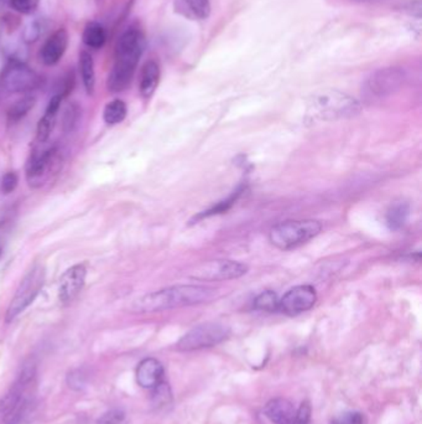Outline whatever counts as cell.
Instances as JSON below:
<instances>
[{
  "label": "cell",
  "instance_id": "obj_1",
  "mask_svg": "<svg viewBox=\"0 0 422 424\" xmlns=\"http://www.w3.org/2000/svg\"><path fill=\"white\" fill-rule=\"evenodd\" d=\"M145 46L147 41L140 29L130 27L123 32L116 43L114 64L107 81L108 90L113 93L127 90L132 84Z\"/></svg>",
  "mask_w": 422,
  "mask_h": 424
},
{
  "label": "cell",
  "instance_id": "obj_2",
  "mask_svg": "<svg viewBox=\"0 0 422 424\" xmlns=\"http://www.w3.org/2000/svg\"><path fill=\"white\" fill-rule=\"evenodd\" d=\"M217 291L205 286H175L149 293L132 303V310L139 313L163 312L174 307H190L211 302Z\"/></svg>",
  "mask_w": 422,
  "mask_h": 424
},
{
  "label": "cell",
  "instance_id": "obj_3",
  "mask_svg": "<svg viewBox=\"0 0 422 424\" xmlns=\"http://www.w3.org/2000/svg\"><path fill=\"white\" fill-rule=\"evenodd\" d=\"M359 112L355 98L332 88L317 91L307 102V113L313 121H337L354 117Z\"/></svg>",
  "mask_w": 422,
  "mask_h": 424
},
{
  "label": "cell",
  "instance_id": "obj_4",
  "mask_svg": "<svg viewBox=\"0 0 422 424\" xmlns=\"http://www.w3.org/2000/svg\"><path fill=\"white\" fill-rule=\"evenodd\" d=\"M321 231L322 225L316 220H290L275 225L270 230L269 239L276 249L287 251L307 244Z\"/></svg>",
  "mask_w": 422,
  "mask_h": 424
},
{
  "label": "cell",
  "instance_id": "obj_5",
  "mask_svg": "<svg viewBox=\"0 0 422 424\" xmlns=\"http://www.w3.org/2000/svg\"><path fill=\"white\" fill-rule=\"evenodd\" d=\"M64 164V154L57 145L37 148L27 164V181L34 189H40L57 175Z\"/></svg>",
  "mask_w": 422,
  "mask_h": 424
},
{
  "label": "cell",
  "instance_id": "obj_6",
  "mask_svg": "<svg viewBox=\"0 0 422 424\" xmlns=\"http://www.w3.org/2000/svg\"><path fill=\"white\" fill-rule=\"evenodd\" d=\"M43 284H45V267L37 263L27 272V276L24 277L22 283L18 286L15 296L11 299L6 310V322L14 320L22 312H25L40 294Z\"/></svg>",
  "mask_w": 422,
  "mask_h": 424
},
{
  "label": "cell",
  "instance_id": "obj_7",
  "mask_svg": "<svg viewBox=\"0 0 422 424\" xmlns=\"http://www.w3.org/2000/svg\"><path fill=\"white\" fill-rule=\"evenodd\" d=\"M43 79L25 62L9 61L0 72V90L8 93H27L41 86Z\"/></svg>",
  "mask_w": 422,
  "mask_h": 424
},
{
  "label": "cell",
  "instance_id": "obj_8",
  "mask_svg": "<svg viewBox=\"0 0 422 424\" xmlns=\"http://www.w3.org/2000/svg\"><path fill=\"white\" fill-rule=\"evenodd\" d=\"M231 329L221 323L200 324L179 339L177 349L193 351L212 347L228 339Z\"/></svg>",
  "mask_w": 422,
  "mask_h": 424
},
{
  "label": "cell",
  "instance_id": "obj_9",
  "mask_svg": "<svg viewBox=\"0 0 422 424\" xmlns=\"http://www.w3.org/2000/svg\"><path fill=\"white\" fill-rule=\"evenodd\" d=\"M405 82V72L397 67L380 69L370 76L363 87L365 100L375 101L395 93Z\"/></svg>",
  "mask_w": 422,
  "mask_h": 424
},
{
  "label": "cell",
  "instance_id": "obj_10",
  "mask_svg": "<svg viewBox=\"0 0 422 424\" xmlns=\"http://www.w3.org/2000/svg\"><path fill=\"white\" fill-rule=\"evenodd\" d=\"M247 272L248 267L237 260H210L196 267L191 278L205 281H229L244 276Z\"/></svg>",
  "mask_w": 422,
  "mask_h": 424
},
{
  "label": "cell",
  "instance_id": "obj_11",
  "mask_svg": "<svg viewBox=\"0 0 422 424\" xmlns=\"http://www.w3.org/2000/svg\"><path fill=\"white\" fill-rule=\"evenodd\" d=\"M317 302L316 289L312 286H297L291 288L281 298L279 307L281 312L294 317L310 310Z\"/></svg>",
  "mask_w": 422,
  "mask_h": 424
},
{
  "label": "cell",
  "instance_id": "obj_12",
  "mask_svg": "<svg viewBox=\"0 0 422 424\" xmlns=\"http://www.w3.org/2000/svg\"><path fill=\"white\" fill-rule=\"evenodd\" d=\"M87 270L83 265H72L64 272L58 283V298L60 300L67 304L79 297L86 284Z\"/></svg>",
  "mask_w": 422,
  "mask_h": 424
},
{
  "label": "cell",
  "instance_id": "obj_13",
  "mask_svg": "<svg viewBox=\"0 0 422 424\" xmlns=\"http://www.w3.org/2000/svg\"><path fill=\"white\" fill-rule=\"evenodd\" d=\"M69 46V32L64 27H60L46 39L40 48L39 58L46 66H55L64 58Z\"/></svg>",
  "mask_w": 422,
  "mask_h": 424
},
{
  "label": "cell",
  "instance_id": "obj_14",
  "mask_svg": "<svg viewBox=\"0 0 422 424\" xmlns=\"http://www.w3.org/2000/svg\"><path fill=\"white\" fill-rule=\"evenodd\" d=\"M164 367L160 361L149 357L142 361L137 367V382L140 387L153 390L163 382Z\"/></svg>",
  "mask_w": 422,
  "mask_h": 424
},
{
  "label": "cell",
  "instance_id": "obj_15",
  "mask_svg": "<svg viewBox=\"0 0 422 424\" xmlns=\"http://www.w3.org/2000/svg\"><path fill=\"white\" fill-rule=\"evenodd\" d=\"M264 413L274 424H295V409L285 398H274L269 401L265 406Z\"/></svg>",
  "mask_w": 422,
  "mask_h": 424
},
{
  "label": "cell",
  "instance_id": "obj_16",
  "mask_svg": "<svg viewBox=\"0 0 422 424\" xmlns=\"http://www.w3.org/2000/svg\"><path fill=\"white\" fill-rule=\"evenodd\" d=\"M62 97H64L62 95H53L48 102L43 118L39 121V124H37V142L39 143H46L50 138L55 124H56L58 111L62 103Z\"/></svg>",
  "mask_w": 422,
  "mask_h": 424
},
{
  "label": "cell",
  "instance_id": "obj_17",
  "mask_svg": "<svg viewBox=\"0 0 422 424\" xmlns=\"http://www.w3.org/2000/svg\"><path fill=\"white\" fill-rule=\"evenodd\" d=\"M158 81H160V67L156 61H148L144 65L140 77V86L139 90L144 98H150L158 88Z\"/></svg>",
  "mask_w": 422,
  "mask_h": 424
},
{
  "label": "cell",
  "instance_id": "obj_18",
  "mask_svg": "<svg viewBox=\"0 0 422 424\" xmlns=\"http://www.w3.org/2000/svg\"><path fill=\"white\" fill-rule=\"evenodd\" d=\"M79 72H81L86 92L88 95H93L95 87V69L93 58L87 50H82V51H79Z\"/></svg>",
  "mask_w": 422,
  "mask_h": 424
},
{
  "label": "cell",
  "instance_id": "obj_19",
  "mask_svg": "<svg viewBox=\"0 0 422 424\" xmlns=\"http://www.w3.org/2000/svg\"><path fill=\"white\" fill-rule=\"evenodd\" d=\"M106 29L102 24L90 22L86 25L83 32H82V41L87 48L98 50L106 44Z\"/></svg>",
  "mask_w": 422,
  "mask_h": 424
},
{
  "label": "cell",
  "instance_id": "obj_20",
  "mask_svg": "<svg viewBox=\"0 0 422 424\" xmlns=\"http://www.w3.org/2000/svg\"><path fill=\"white\" fill-rule=\"evenodd\" d=\"M410 215V207L409 204L404 201L395 202L394 205H391L390 208L388 210L386 213V223L393 231L400 230L405 223Z\"/></svg>",
  "mask_w": 422,
  "mask_h": 424
},
{
  "label": "cell",
  "instance_id": "obj_21",
  "mask_svg": "<svg viewBox=\"0 0 422 424\" xmlns=\"http://www.w3.org/2000/svg\"><path fill=\"white\" fill-rule=\"evenodd\" d=\"M45 27H46V24L43 18L32 16V19H29L22 27V43L27 44V45L36 43L37 40L43 37Z\"/></svg>",
  "mask_w": 422,
  "mask_h": 424
},
{
  "label": "cell",
  "instance_id": "obj_22",
  "mask_svg": "<svg viewBox=\"0 0 422 424\" xmlns=\"http://www.w3.org/2000/svg\"><path fill=\"white\" fill-rule=\"evenodd\" d=\"M128 108L125 102L122 100H113L107 103L103 111V119L109 126H116L122 123L127 117Z\"/></svg>",
  "mask_w": 422,
  "mask_h": 424
},
{
  "label": "cell",
  "instance_id": "obj_23",
  "mask_svg": "<svg viewBox=\"0 0 422 424\" xmlns=\"http://www.w3.org/2000/svg\"><path fill=\"white\" fill-rule=\"evenodd\" d=\"M36 103V98L34 95H25L16 101L8 111V119L9 122H19L20 119L25 117L29 112L32 111Z\"/></svg>",
  "mask_w": 422,
  "mask_h": 424
},
{
  "label": "cell",
  "instance_id": "obj_24",
  "mask_svg": "<svg viewBox=\"0 0 422 424\" xmlns=\"http://www.w3.org/2000/svg\"><path fill=\"white\" fill-rule=\"evenodd\" d=\"M279 303V298L276 296V293L266 291L259 294L257 299L254 300V307L263 312H276L280 310Z\"/></svg>",
  "mask_w": 422,
  "mask_h": 424
},
{
  "label": "cell",
  "instance_id": "obj_25",
  "mask_svg": "<svg viewBox=\"0 0 422 424\" xmlns=\"http://www.w3.org/2000/svg\"><path fill=\"white\" fill-rule=\"evenodd\" d=\"M79 116H81V110L77 105L71 103L66 107L64 112V118H62V127L64 132H72L74 128L79 124Z\"/></svg>",
  "mask_w": 422,
  "mask_h": 424
},
{
  "label": "cell",
  "instance_id": "obj_26",
  "mask_svg": "<svg viewBox=\"0 0 422 424\" xmlns=\"http://www.w3.org/2000/svg\"><path fill=\"white\" fill-rule=\"evenodd\" d=\"M189 11L198 19H207L211 14L210 0H184Z\"/></svg>",
  "mask_w": 422,
  "mask_h": 424
},
{
  "label": "cell",
  "instance_id": "obj_27",
  "mask_svg": "<svg viewBox=\"0 0 422 424\" xmlns=\"http://www.w3.org/2000/svg\"><path fill=\"white\" fill-rule=\"evenodd\" d=\"M9 1L14 11L24 15H32L40 4V0H9Z\"/></svg>",
  "mask_w": 422,
  "mask_h": 424
},
{
  "label": "cell",
  "instance_id": "obj_28",
  "mask_svg": "<svg viewBox=\"0 0 422 424\" xmlns=\"http://www.w3.org/2000/svg\"><path fill=\"white\" fill-rule=\"evenodd\" d=\"M153 401L155 406H164L166 403L170 402L171 399V391L170 387L164 383L160 382L156 387H154Z\"/></svg>",
  "mask_w": 422,
  "mask_h": 424
},
{
  "label": "cell",
  "instance_id": "obj_29",
  "mask_svg": "<svg viewBox=\"0 0 422 424\" xmlns=\"http://www.w3.org/2000/svg\"><path fill=\"white\" fill-rule=\"evenodd\" d=\"M242 191H243V189L239 187L238 190L234 191V194H233L232 197H228L227 200L219 202L218 205H216V206L211 208V210H208V211L205 212V213H202L200 218H206V216H210V215H216V213H222V212L227 211L228 208L232 206L234 201L237 200L238 197L240 195Z\"/></svg>",
  "mask_w": 422,
  "mask_h": 424
},
{
  "label": "cell",
  "instance_id": "obj_30",
  "mask_svg": "<svg viewBox=\"0 0 422 424\" xmlns=\"http://www.w3.org/2000/svg\"><path fill=\"white\" fill-rule=\"evenodd\" d=\"M125 419V413L122 409H111L98 419V424H122Z\"/></svg>",
  "mask_w": 422,
  "mask_h": 424
},
{
  "label": "cell",
  "instance_id": "obj_31",
  "mask_svg": "<svg viewBox=\"0 0 422 424\" xmlns=\"http://www.w3.org/2000/svg\"><path fill=\"white\" fill-rule=\"evenodd\" d=\"M19 183V178L16 175L15 173H6V175L3 176V180H1V186L0 189L3 191V194H11L13 191L15 190L16 186Z\"/></svg>",
  "mask_w": 422,
  "mask_h": 424
},
{
  "label": "cell",
  "instance_id": "obj_32",
  "mask_svg": "<svg viewBox=\"0 0 422 424\" xmlns=\"http://www.w3.org/2000/svg\"><path fill=\"white\" fill-rule=\"evenodd\" d=\"M310 419H311L310 403H301L300 409L296 411L295 424H310Z\"/></svg>",
  "mask_w": 422,
  "mask_h": 424
},
{
  "label": "cell",
  "instance_id": "obj_33",
  "mask_svg": "<svg viewBox=\"0 0 422 424\" xmlns=\"http://www.w3.org/2000/svg\"><path fill=\"white\" fill-rule=\"evenodd\" d=\"M338 424H365V418L358 412H349L344 414Z\"/></svg>",
  "mask_w": 422,
  "mask_h": 424
},
{
  "label": "cell",
  "instance_id": "obj_34",
  "mask_svg": "<svg viewBox=\"0 0 422 424\" xmlns=\"http://www.w3.org/2000/svg\"><path fill=\"white\" fill-rule=\"evenodd\" d=\"M4 249H6V239L0 236V257L4 253Z\"/></svg>",
  "mask_w": 422,
  "mask_h": 424
},
{
  "label": "cell",
  "instance_id": "obj_35",
  "mask_svg": "<svg viewBox=\"0 0 422 424\" xmlns=\"http://www.w3.org/2000/svg\"><path fill=\"white\" fill-rule=\"evenodd\" d=\"M6 424H20V423H15V422H6Z\"/></svg>",
  "mask_w": 422,
  "mask_h": 424
}]
</instances>
